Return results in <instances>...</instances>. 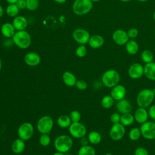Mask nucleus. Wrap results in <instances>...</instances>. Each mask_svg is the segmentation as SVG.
I'll return each instance as SVG.
<instances>
[{
    "label": "nucleus",
    "instance_id": "f257e3e1",
    "mask_svg": "<svg viewBox=\"0 0 155 155\" xmlns=\"http://www.w3.org/2000/svg\"><path fill=\"white\" fill-rule=\"evenodd\" d=\"M73 143L71 136L67 134L58 136L53 142V145L56 151L65 153L72 147Z\"/></svg>",
    "mask_w": 155,
    "mask_h": 155
},
{
    "label": "nucleus",
    "instance_id": "f03ea898",
    "mask_svg": "<svg viewBox=\"0 0 155 155\" xmlns=\"http://www.w3.org/2000/svg\"><path fill=\"white\" fill-rule=\"evenodd\" d=\"M155 94L153 90L144 88L140 90L136 97V102L139 107H149L154 101Z\"/></svg>",
    "mask_w": 155,
    "mask_h": 155
},
{
    "label": "nucleus",
    "instance_id": "7ed1b4c3",
    "mask_svg": "<svg viewBox=\"0 0 155 155\" xmlns=\"http://www.w3.org/2000/svg\"><path fill=\"white\" fill-rule=\"evenodd\" d=\"M13 44L18 47L22 49L28 48L31 43L30 35L25 30L16 31L12 37Z\"/></svg>",
    "mask_w": 155,
    "mask_h": 155
},
{
    "label": "nucleus",
    "instance_id": "20e7f679",
    "mask_svg": "<svg viewBox=\"0 0 155 155\" xmlns=\"http://www.w3.org/2000/svg\"><path fill=\"white\" fill-rule=\"evenodd\" d=\"M120 80V76L117 71L114 69H109L106 70L101 76L102 84L107 88H113L119 84Z\"/></svg>",
    "mask_w": 155,
    "mask_h": 155
},
{
    "label": "nucleus",
    "instance_id": "39448f33",
    "mask_svg": "<svg viewBox=\"0 0 155 155\" xmlns=\"http://www.w3.org/2000/svg\"><path fill=\"white\" fill-rule=\"evenodd\" d=\"M93 2L91 0H75L73 4V12L79 16L88 13L93 8Z\"/></svg>",
    "mask_w": 155,
    "mask_h": 155
},
{
    "label": "nucleus",
    "instance_id": "423d86ee",
    "mask_svg": "<svg viewBox=\"0 0 155 155\" xmlns=\"http://www.w3.org/2000/svg\"><path fill=\"white\" fill-rule=\"evenodd\" d=\"M54 126L53 118L48 115L40 117L36 123V128L41 134H49Z\"/></svg>",
    "mask_w": 155,
    "mask_h": 155
},
{
    "label": "nucleus",
    "instance_id": "0eeeda50",
    "mask_svg": "<svg viewBox=\"0 0 155 155\" xmlns=\"http://www.w3.org/2000/svg\"><path fill=\"white\" fill-rule=\"evenodd\" d=\"M34 127L28 122L22 123L18 127L17 130V134L18 137L25 140H28L33 137L34 134Z\"/></svg>",
    "mask_w": 155,
    "mask_h": 155
},
{
    "label": "nucleus",
    "instance_id": "6e6552de",
    "mask_svg": "<svg viewBox=\"0 0 155 155\" xmlns=\"http://www.w3.org/2000/svg\"><path fill=\"white\" fill-rule=\"evenodd\" d=\"M68 128L70 136L76 139L85 136L87 132L86 127L80 122H72Z\"/></svg>",
    "mask_w": 155,
    "mask_h": 155
},
{
    "label": "nucleus",
    "instance_id": "1a4fd4ad",
    "mask_svg": "<svg viewBox=\"0 0 155 155\" xmlns=\"http://www.w3.org/2000/svg\"><path fill=\"white\" fill-rule=\"evenodd\" d=\"M142 136L147 140L155 139V122L147 121L140 127Z\"/></svg>",
    "mask_w": 155,
    "mask_h": 155
},
{
    "label": "nucleus",
    "instance_id": "9d476101",
    "mask_svg": "<svg viewBox=\"0 0 155 155\" xmlns=\"http://www.w3.org/2000/svg\"><path fill=\"white\" fill-rule=\"evenodd\" d=\"M90 36L88 30L81 28L75 29L72 33L73 39L79 45H85L88 44Z\"/></svg>",
    "mask_w": 155,
    "mask_h": 155
},
{
    "label": "nucleus",
    "instance_id": "9b49d317",
    "mask_svg": "<svg viewBox=\"0 0 155 155\" xmlns=\"http://www.w3.org/2000/svg\"><path fill=\"white\" fill-rule=\"evenodd\" d=\"M125 133V126L120 122L113 124L109 131L110 137L114 141L121 140Z\"/></svg>",
    "mask_w": 155,
    "mask_h": 155
},
{
    "label": "nucleus",
    "instance_id": "f8f14e48",
    "mask_svg": "<svg viewBox=\"0 0 155 155\" xmlns=\"http://www.w3.org/2000/svg\"><path fill=\"white\" fill-rule=\"evenodd\" d=\"M144 73L143 66L138 62H135L130 65L128 69V74L133 79L140 78Z\"/></svg>",
    "mask_w": 155,
    "mask_h": 155
},
{
    "label": "nucleus",
    "instance_id": "ddd939ff",
    "mask_svg": "<svg viewBox=\"0 0 155 155\" xmlns=\"http://www.w3.org/2000/svg\"><path fill=\"white\" fill-rule=\"evenodd\" d=\"M112 39L115 44L118 45H125L130 39L127 32L122 29H117L112 35Z\"/></svg>",
    "mask_w": 155,
    "mask_h": 155
},
{
    "label": "nucleus",
    "instance_id": "4468645a",
    "mask_svg": "<svg viewBox=\"0 0 155 155\" xmlns=\"http://www.w3.org/2000/svg\"><path fill=\"white\" fill-rule=\"evenodd\" d=\"M127 93V90L125 86L122 84H117L111 88L110 95L114 101H118L125 98Z\"/></svg>",
    "mask_w": 155,
    "mask_h": 155
},
{
    "label": "nucleus",
    "instance_id": "2eb2a0df",
    "mask_svg": "<svg viewBox=\"0 0 155 155\" xmlns=\"http://www.w3.org/2000/svg\"><path fill=\"white\" fill-rule=\"evenodd\" d=\"M24 61L27 65L30 67H36L40 64L41 59L37 53L28 52L24 56Z\"/></svg>",
    "mask_w": 155,
    "mask_h": 155
},
{
    "label": "nucleus",
    "instance_id": "dca6fc26",
    "mask_svg": "<svg viewBox=\"0 0 155 155\" xmlns=\"http://www.w3.org/2000/svg\"><path fill=\"white\" fill-rule=\"evenodd\" d=\"M133 116L134 117V120L140 124H142L148 121L149 117L148 111L146 110V108L142 107H138L134 111Z\"/></svg>",
    "mask_w": 155,
    "mask_h": 155
},
{
    "label": "nucleus",
    "instance_id": "f3484780",
    "mask_svg": "<svg viewBox=\"0 0 155 155\" xmlns=\"http://www.w3.org/2000/svg\"><path fill=\"white\" fill-rule=\"evenodd\" d=\"M116 107L118 113L121 114L131 113L132 110V105L131 102L125 98L118 101L117 102Z\"/></svg>",
    "mask_w": 155,
    "mask_h": 155
},
{
    "label": "nucleus",
    "instance_id": "a211bd4d",
    "mask_svg": "<svg viewBox=\"0 0 155 155\" xmlns=\"http://www.w3.org/2000/svg\"><path fill=\"white\" fill-rule=\"evenodd\" d=\"M12 24L16 31L24 30L27 27L28 21L24 16L18 15L14 18Z\"/></svg>",
    "mask_w": 155,
    "mask_h": 155
},
{
    "label": "nucleus",
    "instance_id": "6ab92c4d",
    "mask_svg": "<svg viewBox=\"0 0 155 155\" xmlns=\"http://www.w3.org/2000/svg\"><path fill=\"white\" fill-rule=\"evenodd\" d=\"M16 31V30L12 23L5 22L1 25V33L6 38H12Z\"/></svg>",
    "mask_w": 155,
    "mask_h": 155
},
{
    "label": "nucleus",
    "instance_id": "aec40b11",
    "mask_svg": "<svg viewBox=\"0 0 155 155\" xmlns=\"http://www.w3.org/2000/svg\"><path fill=\"white\" fill-rule=\"evenodd\" d=\"M88 44L91 48L97 49L104 45V39L100 35H93L90 36Z\"/></svg>",
    "mask_w": 155,
    "mask_h": 155
},
{
    "label": "nucleus",
    "instance_id": "412c9836",
    "mask_svg": "<svg viewBox=\"0 0 155 155\" xmlns=\"http://www.w3.org/2000/svg\"><path fill=\"white\" fill-rule=\"evenodd\" d=\"M62 79L64 84L70 87L75 86L77 81V79L75 75L69 71H65L62 74Z\"/></svg>",
    "mask_w": 155,
    "mask_h": 155
},
{
    "label": "nucleus",
    "instance_id": "4be33fe9",
    "mask_svg": "<svg viewBox=\"0 0 155 155\" xmlns=\"http://www.w3.org/2000/svg\"><path fill=\"white\" fill-rule=\"evenodd\" d=\"M25 148V141L20 138H17L13 140L11 145V149L15 154H21L22 153Z\"/></svg>",
    "mask_w": 155,
    "mask_h": 155
},
{
    "label": "nucleus",
    "instance_id": "5701e85b",
    "mask_svg": "<svg viewBox=\"0 0 155 155\" xmlns=\"http://www.w3.org/2000/svg\"><path fill=\"white\" fill-rule=\"evenodd\" d=\"M143 69V75L149 80L155 81V62H151L145 64Z\"/></svg>",
    "mask_w": 155,
    "mask_h": 155
},
{
    "label": "nucleus",
    "instance_id": "b1692460",
    "mask_svg": "<svg viewBox=\"0 0 155 155\" xmlns=\"http://www.w3.org/2000/svg\"><path fill=\"white\" fill-rule=\"evenodd\" d=\"M125 45V50L129 54L134 55L137 54L139 50V44L134 39H129Z\"/></svg>",
    "mask_w": 155,
    "mask_h": 155
},
{
    "label": "nucleus",
    "instance_id": "393cba45",
    "mask_svg": "<svg viewBox=\"0 0 155 155\" xmlns=\"http://www.w3.org/2000/svg\"><path fill=\"white\" fill-rule=\"evenodd\" d=\"M57 124L58 125L62 128H67L70 127L72 123L69 116L67 115H61L57 119Z\"/></svg>",
    "mask_w": 155,
    "mask_h": 155
},
{
    "label": "nucleus",
    "instance_id": "a878e982",
    "mask_svg": "<svg viewBox=\"0 0 155 155\" xmlns=\"http://www.w3.org/2000/svg\"><path fill=\"white\" fill-rule=\"evenodd\" d=\"M89 143L92 145H97L101 143L102 140V136L101 134L96 131H90L88 136H87Z\"/></svg>",
    "mask_w": 155,
    "mask_h": 155
},
{
    "label": "nucleus",
    "instance_id": "bb28decb",
    "mask_svg": "<svg viewBox=\"0 0 155 155\" xmlns=\"http://www.w3.org/2000/svg\"><path fill=\"white\" fill-rule=\"evenodd\" d=\"M134 122V116L131 113L122 114L120 115V123L125 127H128L133 124Z\"/></svg>",
    "mask_w": 155,
    "mask_h": 155
},
{
    "label": "nucleus",
    "instance_id": "cd10ccee",
    "mask_svg": "<svg viewBox=\"0 0 155 155\" xmlns=\"http://www.w3.org/2000/svg\"><path fill=\"white\" fill-rule=\"evenodd\" d=\"M78 155H96L94 148L89 145L81 146L78 151Z\"/></svg>",
    "mask_w": 155,
    "mask_h": 155
},
{
    "label": "nucleus",
    "instance_id": "c85d7f7f",
    "mask_svg": "<svg viewBox=\"0 0 155 155\" xmlns=\"http://www.w3.org/2000/svg\"><path fill=\"white\" fill-rule=\"evenodd\" d=\"M19 8L16 4H9L6 8L5 12L10 17H16L19 12Z\"/></svg>",
    "mask_w": 155,
    "mask_h": 155
},
{
    "label": "nucleus",
    "instance_id": "c756f323",
    "mask_svg": "<svg viewBox=\"0 0 155 155\" xmlns=\"http://www.w3.org/2000/svg\"><path fill=\"white\" fill-rule=\"evenodd\" d=\"M140 57H141L142 61L144 63L147 64V63L153 62L154 59V54L151 51H150V50L146 49L142 51V52L141 53Z\"/></svg>",
    "mask_w": 155,
    "mask_h": 155
},
{
    "label": "nucleus",
    "instance_id": "7c9ffc66",
    "mask_svg": "<svg viewBox=\"0 0 155 155\" xmlns=\"http://www.w3.org/2000/svg\"><path fill=\"white\" fill-rule=\"evenodd\" d=\"M142 136L140 128L134 127L131 129L128 133V137L131 140L136 141Z\"/></svg>",
    "mask_w": 155,
    "mask_h": 155
},
{
    "label": "nucleus",
    "instance_id": "2f4dec72",
    "mask_svg": "<svg viewBox=\"0 0 155 155\" xmlns=\"http://www.w3.org/2000/svg\"><path fill=\"white\" fill-rule=\"evenodd\" d=\"M114 100L111 95H107L102 97L101 100V106L105 109L110 108L114 104Z\"/></svg>",
    "mask_w": 155,
    "mask_h": 155
},
{
    "label": "nucleus",
    "instance_id": "473e14b6",
    "mask_svg": "<svg viewBox=\"0 0 155 155\" xmlns=\"http://www.w3.org/2000/svg\"><path fill=\"white\" fill-rule=\"evenodd\" d=\"M39 142L42 147H47L51 143V137L48 134H41L39 139Z\"/></svg>",
    "mask_w": 155,
    "mask_h": 155
},
{
    "label": "nucleus",
    "instance_id": "72a5a7b5",
    "mask_svg": "<svg viewBox=\"0 0 155 155\" xmlns=\"http://www.w3.org/2000/svg\"><path fill=\"white\" fill-rule=\"evenodd\" d=\"M39 0H26V8L29 11H35L39 7Z\"/></svg>",
    "mask_w": 155,
    "mask_h": 155
},
{
    "label": "nucleus",
    "instance_id": "f704fd0d",
    "mask_svg": "<svg viewBox=\"0 0 155 155\" xmlns=\"http://www.w3.org/2000/svg\"><path fill=\"white\" fill-rule=\"evenodd\" d=\"M87 49L85 45H79L76 49L75 53L79 58H84L86 56Z\"/></svg>",
    "mask_w": 155,
    "mask_h": 155
},
{
    "label": "nucleus",
    "instance_id": "c9c22d12",
    "mask_svg": "<svg viewBox=\"0 0 155 155\" xmlns=\"http://www.w3.org/2000/svg\"><path fill=\"white\" fill-rule=\"evenodd\" d=\"M69 117L72 122H80L81 119V114L80 112L78 110H73L70 112Z\"/></svg>",
    "mask_w": 155,
    "mask_h": 155
},
{
    "label": "nucleus",
    "instance_id": "e433bc0d",
    "mask_svg": "<svg viewBox=\"0 0 155 155\" xmlns=\"http://www.w3.org/2000/svg\"><path fill=\"white\" fill-rule=\"evenodd\" d=\"M75 87H76L77 89L83 91V90H85L87 88L88 84L86 81H85L82 79L77 80L76 83L75 84Z\"/></svg>",
    "mask_w": 155,
    "mask_h": 155
},
{
    "label": "nucleus",
    "instance_id": "4c0bfd02",
    "mask_svg": "<svg viewBox=\"0 0 155 155\" xmlns=\"http://www.w3.org/2000/svg\"><path fill=\"white\" fill-rule=\"evenodd\" d=\"M127 32V35L129 39H133L136 38L139 35V31L136 28H130V29H128V30Z\"/></svg>",
    "mask_w": 155,
    "mask_h": 155
},
{
    "label": "nucleus",
    "instance_id": "58836bf2",
    "mask_svg": "<svg viewBox=\"0 0 155 155\" xmlns=\"http://www.w3.org/2000/svg\"><path fill=\"white\" fill-rule=\"evenodd\" d=\"M110 120L111 122L113 123V124L119 123L120 120V113H116V112L113 113L110 115Z\"/></svg>",
    "mask_w": 155,
    "mask_h": 155
},
{
    "label": "nucleus",
    "instance_id": "ea45409f",
    "mask_svg": "<svg viewBox=\"0 0 155 155\" xmlns=\"http://www.w3.org/2000/svg\"><path fill=\"white\" fill-rule=\"evenodd\" d=\"M134 155H149L148 151L144 147H137L134 152Z\"/></svg>",
    "mask_w": 155,
    "mask_h": 155
},
{
    "label": "nucleus",
    "instance_id": "a19ab883",
    "mask_svg": "<svg viewBox=\"0 0 155 155\" xmlns=\"http://www.w3.org/2000/svg\"><path fill=\"white\" fill-rule=\"evenodd\" d=\"M148 113L149 117H150V118H151L152 119L155 120V104L151 105L149 107Z\"/></svg>",
    "mask_w": 155,
    "mask_h": 155
},
{
    "label": "nucleus",
    "instance_id": "79ce46f5",
    "mask_svg": "<svg viewBox=\"0 0 155 155\" xmlns=\"http://www.w3.org/2000/svg\"><path fill=\"white\" fill-rule=\"evenodd\" d=\"M15 4L19 10H24L26 8V0H18Z\"/></svg>",
    "mask_w": 155,
    "mask_h": 155
},
{
    "label": "nucleus",
    "instance_id": "37998d69",
    "mask_svg": "<svg viewBox=\"0 0 155 155\" xmlns=\"http://www.w3.org/2000/svg\"><path fill=\"white\" fill-rule=\"evenodd\" d=\"M79 139V143L81 144V146H84V145H88L89 141L88 139V137H86L85 136Z\"/></svg>",
    "mask_w": 155,
    "mask_h": 155
},
{
    "label": "nucleus",
    "instance_id": "c03bdc74",
    "mask_svg": "<svg viewBox=\"0 0 155 155\" xmlns=\"http://www.w3.org/2000/svg\"><path fill=\"white\" fill-rule=\"evenodd\" d=\"M4 13V10L3 8V7L0 5V18H1Z\"/></svg>",
    "mask_w": 155,
    "mask_h": 155
},
{
    "label": "nucleus",
    "instance_id": "a18cd8bd",
    "mask_svg": "<svg viewBox=\"0 0 155 155\" xmlns=\"http://www.w3.org/2000/svg\"><path fill=\"white\" fill-rule=\"evenodd\" d=\"M8 4H15L18 0H5Z\"/></svg>",
    "mask_w": 155,
    "mask_h": 155
},
{
    "label": "nucleus",
    "instance_id": "49530a36",
    "mask_svg": "<svg viewBox=\"0 0 155 155\" xmlns=\"http://www.w3.org/2000/svg\"><path fill=\"white\" fill-rule=\"evenodd\" d=\"M54 2L59 3V4H63L67 0H53Z\"/></svg>",
    "mask_w": 155,
    "mask_h": 155
},
{
    "label": "nucleus",
    "instance_id": "de8ad7c7",
    "mask_svg": "<svg viewBox=\"0 0 155 155\" xmlns=\"http://www.w3.org/2000/svg\"><path fill=\"white\" fill-rule=\"evenodd\" d=\"M53 155H65V153H61V152H59V151H56L54 153H53Z\"/></svg>",
    "mask_w": 155,
    "mask_h": 155
},
{
    "label": "nucleus",
    "instance_id": "09e8293b",
    "mask_svg": "<svg viewBox=\"0 0 155 155\" xmlns=\"http://www.w3.org/2000/svg\"><path fill=\"white\" fill-rule=\"evenodd\" d=\"M2 59H1V58L0 57V71H1V70L2 69Z\"/></svg>",
    "mask_w": 155,
    "mask_h": 155
},
{
    "label": "nucleus",
    "instance_id": "8fccbe9b",
    "mask_svg": "<svg viewBox=\"0 0 155 155\" xmlns=\"http://www.w3.org/2000/svg\"><path fill=\"white\" fill-rule=\"evenodd\" d=\"M137 1L140 2H147L148 0H137Z\"/></svg>",
    "mask_w": 155,
    "mask_h": 155
},
{
    "label": "nucleus",
    "instance_id": "3c124183",
    "mask_svg": "<svg viewBox=\"0 0 155 155\" xmlns=\"http://www.w3.org/2000/svg\"><path fill=\"white\" fill-rule=\"evenodd\" d=\"M119 1H120L121 2H129L131 0H119Z\"/></svg>",
    "mask_w": 155,
    "mask_h": 155
},
{
    "label": "nucleus",
    "instance_id": "603ef678",
    "mask_svg": "<svg viewBox=\"0 0 155 155\" xmlns=\"http://www.w3.org/2000/svg\"><path fill=\"white\" fill-rule=\"evenodd\" d=\"M104 155H113V154H111V153H109V152H108V153H105Z\"/></svg>",
    "mask_w": 155,
    "mask_h": 155
},
{
    "label": "nucleus",
    "instance_id": "864d4df0",
    "mask_svg": "<svg viewBox=\"0 0 155 155\" xmlns=\"http://www.w3.org/2000/svg\"><path fill=\"white\" fill-rule=\"evenodd\" d=\"M91 1L93 2H99V1H100L101 0H91Z\"/></svg>",
    "mask_w": 155,
    "mask_h": 155
},
{
    "label": "nucleus",
    "instance_id": "5fc2aeb1",
    "mask_svg": "<svg viewBox=\"0 0 155 155\" xmlns=\"http://www.w3.org/2000/svg\"><path fill=\"white\" fill-rule=\"evenodd\" d=\"M153 19H154V22H155V11H154V13H153Z\"/></svg>",
    "mask_w": 155,
    "mask_h": 155
},
{
    "label": "nucleus",
    "instance_id": "6e6d98bb",
    "mask_svg": "<svg viewBox=\"0 0 155 155\" xmlns=\"http://www.w3.org/2000/svg\"><path fill=\"white\" fill-rule=\"evenodd\" d=\"M153 92H154V94H155V87L154 88V89L153 90Z\"/></svg>",
    "mask_w": 155,
    "mask_h": 155
},
{
    "label": "nucleus",
    "instance_id": "4d7b16f0",
    "mask_svg": "<svg viewBox=\"0 0 155 155\" xmlns=\"http://www.w3.org/2000/svg\"><path fill=\"white\" fill-rule=\"evenodd\" d=\"M154 36H155V30H154Z\"/></svg>",
    "mask_w": 155,
    "mask_h": 155
}]
</instances>
